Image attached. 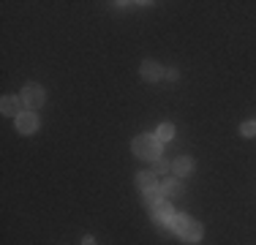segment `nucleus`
Here are the masks:
<instances>
[{"instance_id":"423d86ee","label":"nucleus","mask_w":256,"mask_h":245,"mask_svg":"<svg viewBox=\"0 0 256 245\" xmlns=\"http://www.w3.org/2000/svg\"><path fill=\"white\" fill-rule=\"evenodd\" d=\"M142 76L148 79V82H156V79L164 76V68L158 63H153V60H144L142 63Z\"/></svg>"},{"instance_id":"9d476101","label":"nucleus","mask_w":256,"mask_h":245,"mask_svg":"<svg viewBox=\"0 0 256 245\" xmlns=\"http://www.w3.org/2000/svg\"><path fill=\"white\" fill-rule=\"evenodd\" d=\"M172 169H174V174H188V172H191L194 169V161H191V158H188V156H182V158H178V161H174L172 164Z\"/></svg>"},{"instance_id":"1a4fd4ad","label":"nucleus","mask_w":256,"mask_h":245,"mask_svg":"<svg viewBox=\"0 0 256 245\" xmlns=\"http://www.w3.org/2000/svg\"><path fill=\"white\" fill-rule=\"evenodd\" d=\"M136 186L142 188L144 194H148V191H156V188H158L156 174H150V172H142V174H136Z\"/></svg>"},{"instance_id":"0eeeda50","label":"nucleus","mask_w":256,"mask_h":245,"mask_svg":"<svg viewBox=\"0 0 256 245\" xmlns=\"http://www.w3.org/2000/svg\"><path fill=\"white\" fill-rule=\"evenodd\" d=\"M0 109H3V114H16V118H20V109H22V98L20 101H16L14 96H6L3 101H0Z\"/></svg>"},{"instance_id":"f257e3e1","label":"nucleus","mask_w":256,"mask_h":245,"mask_svg":"<svg viewBox=\"0 0 256 245\" xmlns=\"http://www.w3.org/2000/svg\"><path fill=\"white\" fill-rule=\"evenodd\" d=\"M169 229L178 232L182 240H188V242L202 240V226H199L196 220H191L188 216H174V218H172V224H169Z\"/></svg>"},{"instance_id":"f03ea898","label":"nucleus","mask_w":256,"mask_h":245,"mask_svg":"<svg viewBox=\"0 0 256 245\" xmlns=\"http://www.w3.org/2000/svg\"><path fill=\"white\" fill-rule=\"evenodd\" d=\"M134 152H136V158H158V152H161V142H158L156 136H136L134 139Z\"/></svg>"},{"instance_id":"39448f33","label":"nucleus","mask_w":256,"mask_h":245,"mask_svg":"<svg viewBox=\"0 0 256 245\" xmlns=\"http://www.w3.org/2000/svg\"><path fill=\"white\" fill-rule=\"evenodd\" d=\"M36 128H38V120H36V114L25 112V114H20V118H16V131H20V134H33Z\"/></svg>"},{"instance_id":"6e6552de","label":"nucleus","mask_w":256,"mask_h":245,"mask_svg":"<svg viewBox=\"0 0 256 245\" xmlns=\"http://www.w3.org/2000/svg\"><path fill=\"white\" fill-rule=\"evenodd\" d=\"M158 188H161V194L166 196V199H174V196H180V194H182V186H180L178 180H169V177H166V180H164Z\"/></svg>"},{"instance_id":"9b49d317","label":"nucleus","mask_w":256,"mask_h":245,"mask_svg":"<svg viewBox=\"0 0 256 245\" xmlns=\"http://www.w3.org/2000/svg\"><path fill=\"white\" fill-rule=\"evenodd\" d=\"M172 136H174V128L169 126V122H164V126L158 128V134H156V139H158V142H169Z\"/></svg>"},{"instance_id":"ddd939ff","label":"nucleus","mask_w":256,"mask_h":245,"mask_svg":"<svg viewBox=\"0 0 256 245\" xmlns=\"http://www.w3.org/2000/svg\"><path fill=\"white\" fill-rule=\"evenodd\" d=\"M240 131H242V136H254V134H256V122H242Z\"/></svg>"},{"instance_id":"f8f14e48","label":"nucleus","mask_w":256,"mask_h":245,"mask_svg":"<svg viewBox=\"0 0 256 245\" xmlns=\"http://www.w3.org/2000/svg\"><path fill=\"white\" fill-rule=\"evenodd\" d=\"M144 202H148V207L158 204V202H161V188H156V191H148V194H144Z\"/></svg>"},{"instance_id":"7ed1b4c3","label":"nucleus","mask_w":256,"mask_h":245,"mask_svg":"<svg viewBox=\"0 0 256 245\" xmlns=\"http://www.w3.org/2000/svg\"><path fill=\"white\" fill-rule=\"evenodd\" d=\"M150 212H153L156 224H161V226H169V224H172V218H174L172 202H158V204L150 207Z\"/></svg>"},{"instance_id":"20e7f679","label":"nucleus","mask_w":256,"mask_h":245,"mask_svg":"<svg viewBox=\"0 0 256 245\" xmlns=\"http://www.w3.org/2000/svg\"><path fill=\"white\" fill-rule=\"evenodd\" d=\"M22 104H25L28 109H38L41 104H44V90H41L38 84H28V88L22 90Z\"/></svg>"},{"instance_id":"4468645a","label":"nucleus","mask_w":256,"mask_h":245,"mask_svg":"<svg viewBox=\"0 0 256 245\" xmlns=\"http://www.w3.org/2000/svg\"><path fill=\"white\" fill-rule=\"evenodd\" d=\"M156 172H169V161H161V158H156Z\"/></svg>"}]
</instances>
